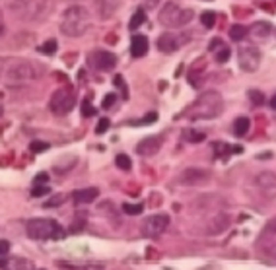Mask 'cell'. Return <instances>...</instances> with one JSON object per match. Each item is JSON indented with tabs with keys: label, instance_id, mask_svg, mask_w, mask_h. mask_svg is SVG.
Masks as SVG:
<instances>
[{
	"label": "cell",
	"instance_id": "cell-17",
	"mask_svg": "<svg viewBox=\"0 0 276 270\" xmlns=\"http://www.w3.org/2000/svg\"><path fill=\"white\" fill-rule=\"evenodd\" d=\"M228 226H230V216H228V214H218V216H214L212 222L208 224V231H206V233H210V235L220 233V231L228 229Z\"/></svg>",
	"mask_w": 276,
	"mask_h": 270
},
{
	"label": "cell",
	"instance_id": "cell-10",
	"mask_svg": "<svg viewBox=\"0 0 276 270\" xmlns=\"http://www.w3.org/2000/svg\"><path fill=\"white\" fill-rule=\"evenodd\" d=\"M90 64H92L95 70H101V72H109L117 66V57L109 51H93L90 55Z\"/></svg>",
	"mask_w": 276,
	"mask_h": 270
},
{
	"label": "cell",
	"instance_id": "cell-30",
	"mask_svg": "<svg viewBox=\"0 0 276 270\" xmlns=\"http://www.w3.org/2000/svg\"><path fill=\"white\" fill-rule=\"evenodd\" d=\"M41 53H45V55H55V53H57V41H55V39L45 41V45L41 47Z\"/></svg>",
	"mask_w": 276,
	"mask_h": 270
},
{
	"label": "cell",
	"instance_id": "cell-3",
	"mask_svg": "<svg viewBox=\"0 0 276 270\" xmlns=\"http://www.w3.org/2000/svg\"><path fill=\"white\" fill-rule=\"evenodd\" d=\"M224 99L218 91H204L187 111L191 119H214L222 113Z\"/></svg>",
	"mask_w": 276,
	"mask_h": 270
},
{
	"label": "cell",
	"instance_id": "cell-16",
	"mask_svg": "<svg viewBox=\"0 0 276 270\" xmlns=\"http://www.w3.org/2000/svg\"><path fill=\"white\" fill-rule=\"evenodd\" d=\"M148 53V37L146 35H134L130 41V55L134 59H140Z\"/></svg>",
	"mask_w": 276,
	"mask_h": 270
},
{
	"label": "cell",
	"instance_id": "cell-40",
	"mask_svg": "<svg viewBox=\"0 0 276 270\" xmlns=\"http://www.w3.org/2000/svg\"><path fill=\"white\" fill-rule=\"evenodd\" d=\"M10 251V243L6 239H0V255H6Z\"/></svg>",
	"mask_w": 276,
	"mask_h": 270
},
{
	"label": "cell",
	"instance_id": "cell-26",
	"mask_svg": "<svg viewBox=\"0 0 276 270\" xmlns=\"http://www.w3.org/2000/svg\"><path fill=\"white\" fill-rule=\"evenodd\" d=\"M185 140H189V142H202L206 136H204V132H200V130H185Z\"/></svg>",
	"mask_w": 276,
	"mask_h": 270
},
{
	"label": "cell",
	"instance_id": "cell-1",
	"mask_svg": "<svg viewBox=\"0 0 276 270\" xmlns=\"http://www.w3.org/2000/svg\"><path fill=\"white\" fill-rule=\"evenodd\" d=\"M12 14L23 21H41L53 10V0H8Z\"/></svg>",
	"mask_w": 276,
	"mask_h": 270
},
{
	"label": "cell",
	"instance_id": "cell-29",
	"mask_svg": "<svg viewBox=\"0 0 276 270\" xmlns=\"http://www.w3.org/2000/svg\"><path fill=\"white\" fill-rule=\"evenodd\" d=\"M259 185H263V187H275L276 177L273 173H263V175H259Z\"/></svg>",
	"mask_w": 276,
	"mask_h": 270
},
{
	"label": "cell",
	"instance_id": "cell-9",
	"mask_svg": "<svg viewBox=\"0 0 276 270\" xmlns=\"http://www.w3.org/2000/svg\"><path fill=\"white\" fill-rule=\"evenodd\" d=\"M168 228H170V216L168 214H154V216H148L144 220V224H142V235L144 237H150V239H156Z\"/></svg>",
	"mask_w": 276,
	"mask_h": 270
},
{
	"label": "cell",
	"instance_id": "cell-8",
	"mask_svg": "<svg viewBox=\"0 0 276 270\" xmlns=\"http://www.w3.org/2000/svg\"><path fill=\"white\" fill-rule=\"evenodd\" d=\"M237 62L243 72H255L261 66V51L255 45H245L237 51Z\"/></svg>",
	"mask_w": 276,
	"mask_h": 270
},
{
	"label": "cell",
	"instance_id": "cell-12",
	"mask_svg": "<svg viewBox=\"0 0 276 270\" xmlns=\"http://www.w3.org/2000/svg\"><path fill=\"white\" fill-rule=\"evenodd\" d=\"M210 179V173L206 169H200V167H189L181 173L179 181L183 185H202Z\"/></svg>",
	"mask_w": 276,
	"mask_h": 270
},
{
	"label": "cell",
	"instance_id": "cell-7",
	"mask_svg": "<svg viewBox=\"0 0 276 270\" xmlns=\"http://www.w3.org/2000/svg\"><path fill=\"white\" fill-rule=\"evenodd\" d=\"M74 105H76V97H74L72 91L66 90V88L57 90L51 95V101H49V107H51V111L55 115H66V113H70L74 109Z\"/></svg>",
	"mask_w": 276,
	"mask_h": 270
},
{
	"label": "cell",
	"instance_id": "cell-11",
	"mask_svg": "<svg viewBox=\"0 0 276 270\" xmlns=\"http://www.w3.org/2000/svg\"><path fill=\"white\" fill-rule=\"evenodd\" d=\"M162 144H164L162 136H148V138L140 140V144L136 146V152H138V156L150 158V156H154V154H158V152H160Z\"/></svg>",
	"mask_w": 276,
	"mask_h": 270
},
{
	"label": "cell",
	"instance_id": "cell-34",
	"mask_svg": "<svg viewBox=\"0 0 276 270\" xmlns=\"http://www.w3.org/2000/svg\"><path fill=\"white\" fill-rule=\"evenodd\" d=\"M228 59H230V49H228V47H224V49H220V51L216 53V62L224 64Z\"/></svg>",
	"mask_w": 276,
	"mask_h": 270
},
{
	"label": "cell",
	"instance_id": "cell-4",
	"mask_svg": "<svg viewBox=\"0 0 276 270\" xmlns=\"http://www.w3.org/2000/svg\"><path fill=\"white\" fill-rule=\"evenodd\" d=\"M27 235L31 239H63L66 233L64 229L51 218H33L27 222Z\"/></svg>",
	"mask_w": 276,
	"mask_h": 270
},
{
	"label": "cell",
	"instance_id": "cell-22",
	"mask_svg": "<svg viewBox=\"0 0 276 270\" xmlns=\"http://www.w3.org/2000/svg\"><path fill=\"white\" fill-rule=\"evenodd\" d=\"M247 33H249V27H245V25H234L232 29H230V37L234 39V41H241V39H245L247 37Z\"/></svg>",
	"mask_w": 276,
	"mask_h": 270
},
{
	"label": "cell",
	"instance_id": "cell-21",
	"mask_svg": "<svg viewBox=\"0 0 276 270\" xmlns=\"http://www.w3.org/2000/svg\"><path fill=\"white\" fill-rule=\"evenodd\" d=\"M249 33H251V35H257L259 39H263V37H267V35L271 33V23H255V25L249 29Z\"/></svg>",
	"mask_w": 276,
	"mask_h": 270
},
{
	"label": "cell",
	"instance_id": "cell-13",
	"mask_svg": "<svg viewBox=\"0 0 276 270\" xmlns=\"http://www.w3.org/2000/svg\"><path fill=\"white\" fill-rule=\"evenodd\" d=\"M179 47H181V39L171 31H166L158 37V49L162 53H175Z\"/></svg>",
	"mask_w": 276,
	"mask_h": 270
},
{
	"label": "cell",
	"instance_id": "cell-20",
	"mask_svg": "<svg viewBox=\"0 0 276 270\" xmlns=\"http://www.w3.org/2000/svg\"><path fill=\"white\" fill-rule=\"evenodd\" d=\"M144 21H146V12H144L142 8H138V10L134 12V16L130 18V23H128V29H132V31H134V29H138V27H140V25H142Z\"/></svg>",
	"mask_w": 276,
	"mask_h": 270
},
{
	"label": "cell",
	"instance_id": "cell-31",
	"mask_svg": "<svg viewBox=\"0 0 276 270\" xmlns=\"http://www.w3.org/2000/svg\"><path fill=\"white\" fill-rule=\"evenodd\" d=\"M29 150L31 152H47L49 150V144L47 142H41V140H33L29 144Z\"/></svg>",
	"mask_w": 276,
	"mask_h": 270
},
{
	"label": "cell",
	"instance_id": "cell-37",
	"mask_svg": "<svg viewBox=\"0 0 276 270\" xmlns=\"http://www.w3.org/2000/svg\"><path fill=\"white\" fill-rule=\"evenodd\" d=\"M47 183H49V175H47L45 171L37 173V175H35V179H33V185H47Z\"/></svg>",
	"mask_w": 276,
	"mask_h": 270
},
{
	"label": "cell",
	"instance_id": "cell-39",
	"mask_svg": "<svg viewBox=\"0 0 276 270\" xmlns=\"http://www.w3.org/2000/svg\"><path fill=\"white\" fill-rule=\"evenodd\" d=\"M63 202H64V196H63V194H57V196H55L53 200H49L45 206H59V204H63Z\"/></svg>",
	"mask_w": 276,
	"mask_h": 270
},
{
	"label": "cell",
	"instance_id": "cell-19",
	"mask_svg": "<svg viewBox=\"0 0 276 270\" xmlns=\"http://www.w3.org/2000/svg\"><path fill=\"white\" fill-rule=\"evenodd\" d=\"M249 126H251V121L247 117H239L235 123H234V132L237 136H245L249 132Z\"/></svg>",
	"mask_w": 276,
	"mask_h": 270
},
{
	"label": "cell",
	"instance_id": "cell-43",
	"mask_svg": "<svg viewBox=\"0 0 276 270\" xmlns=\"http://www.w3.org/2000/svg\"><path fill=\"white\" fill-rule=\"evenodd\" d=\"M156 4H158V0H148V6H150V8H154Z\"/></svg>",
	"mask_w": 276,
	"mask_h": 270
},
{
	"label": "cell",
	"instance_id": "cell-6",
	"mask_svg": "<svg viewBox=\"0 0 276 270\" xmlns=\"http://www.w3.org/2000/svg\"><path fill=\"white\" fill-rule=\"evenodd\" d=\"M41 76V66L33 61H14L6 70V78L10 82H29Z\"/></svg>",
	"mask_w": 276,
	"mask_h": 270
},
{
	"label": "cell",
	"instance_id": "cell-35",
	"mask_svg": "<svg viewBox=\"0 0 276 270\" xmlns=\"http://www.w3.org/2000/svg\"><path fill=\"white\" fill-rule=\"evenodd\" d=\"M109 125H111V123H109V119H99L97 126H95V132H97V134H103V132L109 128Z\"/></svg>",
	"mask_w": 276,
	"mask_h": 270
},
{
	"label": "cell",
	"instance_id": "cell-32",
	"mask_svg": "<svg viewBox=\"0 0 276 270\" xmlns=\"http://www.w3.org/2000/svg\"><path fill=\"white\" fill-rule=\"evenodd\" d=\"M45 194H49V185H33L31 196H45Z\"/></svg>",
	"mask_w": 276,
	"mask_h": 270
},
{
	"label": "cell",
	"instance_id": "cell-28",
	"mask_svg": "<svg viewBox=\"0 0 276 270\" xmlns=\"http://www.w3.org/2000/svg\"><path fill=\"white\" fill-rule=\"evenodd\" d=\"M249 99L253 101V105H265V93H261L259 90H249Z\"/></svg>",
	"mask_w": 276,
	"mask_h": 270
},
{
	"label": "cell",
	"instance_id": "cell-25",
	"mask_svg": "<svg viewBox=\"0 0 276 270\" xmlns=\"http://www.w3.org/2000/svg\"><path fill=\"white\" fill-rule=\"evenodd\" d=\"M200 23H202L206 29L214 27V23H216V14H214V12H202V16H200Z\"/></svg>",
	"mask_w": 276,
	"mask_h": 270
},
{
	"label": "cell",
	"instance_id": "cell-5",
	"mask_svg": "<svg viewBox=\"0 0 276 270\" xmlns=\"http://www.w3.org/2000/svg\"><path fill=\"white\" fill-rule=\"evenodd\" d=\"M158 20L166 27H183L192 20V10H185L177 2H168L162 8Z\"/></svg>",
	"mask_w": 276,
	"mask_h": 270
},
{
	"label": "cell",
	"instance_id": "cell-45",
	"mask_svg": "<svg viewBox=\"0 0 276 270\" xmlns=\"http://www.w3.org/2000/svg\"><path fill=\"white\" fill-rule=\"evenodd\" d=\"M2 113H4V109H2V105H0V117H2Z\"/></svg>",
	"mask_w": 276,
	"mask_h": 270
},
{
	"label": "cell",
	"instance_id": "cell-41",
	"mask_svg": "<svg viewBox=\"0 0 276 270\" xmlns=\"http://www.w3.org/2000/svg\"><path fill=\"white\" fill-rule=\"evenodd\" d=\"M220 45H222V39H218V37H216V39H212V43H210V51H214V49H216V47H220Z\"/></svg>",
	"mask_w": 276,
	"mask_h": 270
},
{
	"label": "cell",
	"instance_id": "cell-18",
	"mask_svg": "<svg viewBox=\"0 0 276 270\" xmlns=\"http://www.w3.org/2000/svg\"><path fill=\"white\" fill-rule=\"evenodd\" d=\"M121 0H97V8H99V16L105 20L109 16H113V12L119 8Z\"/></svg>",
	"mask_w": 276,
	"mask_h": 270
},
{
	"label": "cell",
	"instance_id": "cell-14",
	"mask_svg": "<svg viewBox=\"0 0 276 270\" xmlns=\"http://www.w3.org/2000/svg\"><path fill=\"white\" fill-rule=\"evenodd\" d=\"M263 243L267 249H276V218L271 220L267 224V228L263 229V233L259 237V245H263Z\"/></svg>",
	"mask_w": 276,
	"mask_h": 270
},
{
	"label": "cell",
	"instance_id": "cell-47",
	"mask_svg": "<svg viewBox=\"0 0 276 270\" xmlns=\"http://www.w3.org/2000/svg\"><path fill=\"white\" fill-rule=\"evenodd\" d=\"M206 2H212V0H206Z\"/></svg>",
	"mask_w": 276,
	"mask_h": 270
},
{
	"label": "cell",
	"instance_id": "cell-33",
	"mask_svg": "<svg viewBox=\"0 0 276 270\" xmlns=\"http://www.w3.org/2000/svg\"><path fill=\"white\" fill-rule=\"evenodd\" d=\"M80 111H82V117H93L95 115V109H93V105L90 101H84L80 105Z\"/></svg>",
	"mask_w": 276,
	"mask_h": 270
},
{
	"label": "cell",
	"instance_id": "cell-36",
	"mask_svg": "<svg viewBox=\"0 0 276 270\" xmlns=\"http://www.w3.org/2000/svg\"><path fill=\"white\" fill-rule=\"evenodd\" d=\"M115 99H117V95L115 93H107L105 97H103V109H109V107H113V103H115Z\"/></svg>",
	"mask_w": 276,
	"mask_h": 270
},
{
	"label": "cell",
	"instance_id": "cell-38",
	"mask_svg": "<svg viewBox=\"0 0 276 270\" xmlns=\"http://www.w3.org/2000/svg\"><path fill=\"white\" fill-rule=\"evenodd\" d=\"M154 121H158V113H148V115L140 121V125H152Z\"/></svg>",
	"mask_w": 276,
	"mask_h": 270
},
{
	"label": "cell",
	"instance_id": "cell-15",
	"mask_svg": "<svg viewBox=\"0 0 276 270\" xmlns=\"http://www.w3.org/2000/svg\"><path fill=\"white\" fill-rule=\"evenodd\" d=\"M99 196V188L97 187H88V188H80L72 192V198L76 204H90Z\"/></svg>",
	"mask_w": 276,
	"mask_h": 270
},
{
	"label": "cell",
	"instance_id": "cell-42",
	"mask_svg": "<svg viewBox=\"0 0 276 270\" xmlns=\"http://www.w3.org/2000/svg\"><path fill=\"white\" fill-rule=\"evenodd\" d=\"M4 33V21H2V12H0V35Z\"/></svg>",
	"mask_w": 276,
	"mask_h": 270
},
{
	"label": "cell",
	"instance_id": "cell-27",
	"mask_svg": "<svg viewBox=\"0 0 276 270\" xmlns=\"http://www.w3.org/2000/svg\"><path fill=\"white\" fill-rule=\"evenodd\" d=\"M123 212L128 214V216H138V214H142V204H128V202H125L123 204Z\"/></svg>",
	"mask_w": 276,
	"mask_h": 270
},
{
	"label": "cell",
	"instance_id": "cell-44",
	"mask_svg": "<svg viewBox=\"0 0 276 270\" xmlns=\"http://www.w3.org/2000/svg\"><path fill=\"white\" fill-rule=\"evenodd\" d=\"M271 107H273V109L276 111V95L273 97V99H271Z\"/></svg>",
	"mask_w": 276,
	"mask_h": 270
},
{
	"label": "cell",
	"instance_id": "cell-24",
	"mask_svg": "<svg viewBox=\"0 0 276 270\" xmlns=\"http://www.w3.org/2000/svg\"><path fill=\"white\" fill-rule=\"evenodd\" d=\"M27 269V263L23 259H10L6 261V267L4 270H25Z\"/></svg>",
	"mask_w": 276,
	"mask_h": 270
},
{
	"label": "cell",
	"instance_id": "cell-23",
	"mask_svg": "<svg viewBox=\"0 0 276 270\" xmlns=\"http://www.w3.org/2000/svg\"><path fill=\"white\" fill-rule=\"evenodd\" d=\"M115 164H117V167L123 169V171H128V169L132 167V162H130V158H128L127 154H119V156L115 158Z\"/></svg>",
	"mask_w": 276,
	"mask_h": 270
},
{
	"label": "cell",
	"instance_id": "cell-2",
	"mask_svg": "<svg viewBox=\"0 0 276 270\" xmlns=\"http://www.w3.org/2000/svg\"><path fill=\"white\" fill-rule=\"evenodd\" d=\"M90 12L84 6H70L61 18V31L66 37H80L90 27Z\"/></svg>",
	"mask_w": 276,
	"mask_h": 270
},
{
	"label": "cell",
	"instance_id": "cell-46",
	"mask_svg": "<svg viewBox=\"0 0 276 270\" xmlns=\"http://www.w3.org/2000/svg\"><path fill=\"white\" fill-rule=\"evenodd\" d=\"M0 76H2V61H0Z\"/></svg>",
	"mask_w": 276,
	"mask_h": 270
}]
</instances>
